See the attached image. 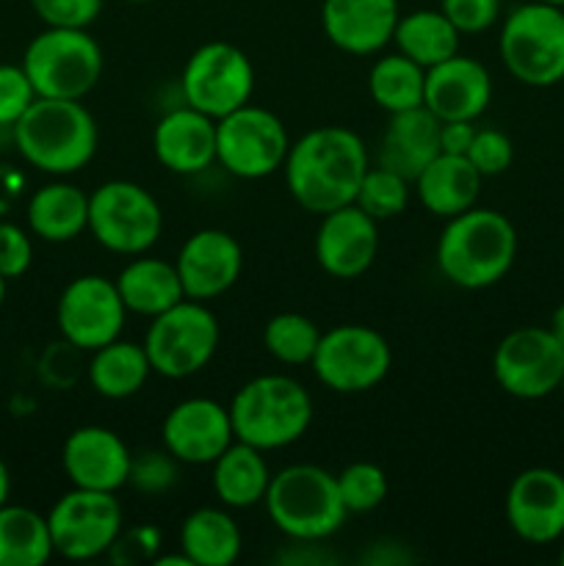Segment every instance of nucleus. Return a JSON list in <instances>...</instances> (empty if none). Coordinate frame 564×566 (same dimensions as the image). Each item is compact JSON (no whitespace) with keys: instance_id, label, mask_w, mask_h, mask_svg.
Returning a JSON list of instances; mask_svg holds the SVG:
<instances>
[{"instance_id":"58836bf2","label":"nucleus","mask_w":564,"mask_h":566,"mask_svg":"<svg viewBox=\"0 0 564 566\" xmlns=\"http://www.w3.org/2000/svg\"><path fill=\"white\" fill-rule=\"evenodd\" d=\"M160 545V531L155 525H133V528H122V534L116 536V542L111 545L108 551V562L119 564V566H130V564H153L158 558Z\"/></svg>"},{"instance_id":"6e6552de","label":"nucleus","mask_w":564,"mask_h":566,"mask_svg":"<svg viewBox=\"0 0 564 566\" xmlns=\"http://www.w3.org/2000/svg\"><path fill=\"white\" fill-rule=\"evenodd\" d=\"M88 232L114 254H147L164 232V210L144 186L108 180L88 193Z\"/></svg>"},{"instance_id":"603ef678","label":"nucleus","mask_w":564,"mask_h":566,"mask_svg":"<svg viewBox=\"0 0 564 566\" xmlns=\"http://www.w3.org/2000/svg\"><path fill=\"white\" fill-rule=\"evenodd\" d=\"M558 390H562V392H564V379H562V387H558Z\"/></svg>"},{"instance_id":"37998d69","label":"nucleus","mask_w":564,"mask_h":566,"mask_svg":"<svg viewBox=\"0 0 564 566\" xmlns=\"http://www.w3.org/2000/svg\"><path fill=\"white\" fill-rule=\"evenodd\" d=\"M33 263V241L22 227L0 221V276L20 280Z\"/></svg>"},{"instance_id":"f3484780","label":"nucleus","mask_w":564,"mask_h":566,"mask_svg":"<svg viewBox=\"0 0 564 566\" xmlns=\"http://www.w3.org/2000/svg\"><path fill=\"white\" fill-rule=\"evenodd\" d=\"M160 440L180 464H213L236 442L230 407L213 398H186L164 418Z\"/></svg>"},{"instance_id":"4c0bfd02","label":"nucleus","mask_w":564,"mask_h":566,"mask_svg":"<svg viewBox=\"0 0 564 566\" xmlns=\"http://www.w3.org/2000/svg\"><path fill=\"white\" fill-rule=\"evenodd\" d=\"M468 160L481 171V177L503 175L514 160L512 138L495 127H479L473 142H470Z\"/></svg>"},{"instance_id":"1a4fd4ad","label":"nucleus","mask_w":564,"mask_h":566,"mask_svg":"<svg viewBox=\"0 0 564 566\" xmlns=\"http://www.w3.org/2000/svg\"><path fill=\"white\" fill-rule=\"evenodd\" d=\"M219 321L205 307V302L182 298L166 313L149 318L144 352L153 374L164 379H188L208 368L219 348Z\"/></svg>"},{"instance_id":"72a5a7b5","label":"nucleus","mask_w":564,"mask_h":566,"mask_svg":"<svg viewBox=\"0 0 564 566\" xmlns=\"http://www.w3.org/2000/svg\"><path fill=\"white\" fill-rule=\"evenodd\" d=\"M318 340L321 329L302 313H276L263 326L265 352L282 365H310Z\"/></svg>"},{"instance_id":"a211bd4d","label":"nucleus","mask_w":564,"mask_h":566,"mask_svg":"<svg viewBox=\"0 0 564 566\" xmlns=\"http://www.w3.org/2000/svg\"><path fill=\"white\" fill-rule=\"evenodd\" d=\"M186 298L210 302L230 291L243 271V249L230 232L205 227L186 238L175 258Z\"/></svg>"},{"instance_id":"9b49d317","label":"nucleus","mask_w":564,"mask_h":566,"mask_svg":"<svg viewBox=\"0 0 564 566\" xmlns=\"http://www.w3.org/2000/svg\"><path fill=\"white\" fill-rule=\"evenodd\" d=\"M48 525L55 556L66 562H94L108 556L111 545L125 528V514L116 492L72 486L53 503Z\"/></svg>"},{"instance_id":"c756f323","label":"nucleus","mask_w":564,"mask_h":566,"mask_svg":"<svg viewBox=\"0 0 564 566\" xmlns=\"http://www.w3.org/2000/svg\"><path fill=\"white\" fill-rule=\"evenodd\" d=\"M149 374H153V365L144 352V343L122 340V337L92 352V363H88V385L108 401H125L136 396L147 385Z\"/></svg>"},{"instance_id":"473e14b6","label":"nucleus","mask_w":564,"mask_h":566,"mask_svg":"<svg viewBox=\"0 0 564 566\" xmlns=\"http://www.w3.org/2000/svg\"><path fill=\"white\" fill-rule=\"evenodd\" d=\"M426 70L404 53H387L368 72V94L382 111L398 114L424 105Z\"/></svg>"},{"instance_id":"4468645a","label":"nucleus","mask_w":564,"mask_h":566,"mask_svg":"<svg viewBox=\"0 0 564 566\" xmlns=\"http://www.w3.org/2000/svg\"><path fill=\"white\" fill-rule=\"evenodd\" d=\"M492 376L506 396L540 401L562 387L564 346L547 326L509 332L492 354Z\"/></svg>"},{"instance_id":"ea45409f","label":"nucleus","mask_w":564,"mask_h":566,"mask_svg":"<svg viewBox=\"0 0 564 566\" xmlns=\"http://www.w3.org/2000/svg\"><path fill=\"white\" fill-rule=\"evenodd\" d=\"M36 99L22 64H0V127H14Z\"/></svg>"},{"instance_id":"2eb2a0df","label":"nucleus","mask_w":564,"mask_h":566,"mask_svg":"<svg viewBox=\"0 0 564 566\" xmlns=\"http://www.w3.org/2000/svg\"><path fill=\"white\" fill-rule=\"evenodd\" d=\"M127 307L114 280L83 274L66 282L55 304V324L61 337L81 352H97L125 329Z\"/></svg>"},{"instance_id":"c03bdc74","label":"nucleus","mask_w":564,"mask_h":566,"mask_svg":"<svg viewBox=\"0 0 564 566\" xmlns=\"http://www.w3.org/2000/svg\"><path fill=\"white\" fill-rule=\"evenodd\" d=\"M476 130L473 122H440V153L468 155Z\"/></svg>"},{"instance_id":"c9c22d12","label":"nucleus","mask_w":564,"mask_h":566,"mask_svg":"<svg viewBox=\"0 0 564 566\" xmlns=\"http://www.w3.org/2000/svg\"><path fill=\"white\" fill-rule=\"evenodd\" d=\"M335 479L343 497V506H346L348 514L374 512V509H379L385 503L387 492H390L387 473L374 462H352Z\"/></svg>"},{"instance_id":"a18cd8bd","label":"nucleus","mask_w":564,"mask_h":566,"mask_svg":"<svg viewBox=\"0 0 564 566\" xmlns=\"http://www.w3.org/2000/svg\"><path fill=\"white\" fill-rule=\"evenodd\" d=\"M547 329H551V332H553V337H556V340L562 343V346H564V302L558 304L556 310H553L551 324H547Z\"/></svg>"},{"instance_id":"f704fd0d","label":"nucleus","mask_w":564,"mask_h":566,"mask_svg":"<svg viewBox=\"0 0 564 566\" xmlns=\"http://www.w3.org/2000/svg\"><path fill=\"white\" fill-rule=\"evenodd\" d=\"M409 186L412 182L398 175V171L385 169L379 164L368 166L357 188V197H354V205L363 208L376 221L396 219L409 208V197H412Z\"/></svg>"},{"instance_id":"f03ea898","label":"nucleus","mask_w":564,"mask_h":566,"mask_svg":"<svg viewBox=\"0 0 564 566\" xmlns=\"http://www.w3.org/2000/svg\"><path fill=\"white\" fill-rule=\"evenodd\" d=\"M437 269L451 285L484 291L512 271L518 258V230L503 213L470 208L451 216L437 238Z\"/></svg>"},{"instance_id":"bb28decb","label":"nucleus","mask_w":564,"mask_h":566,"mask_svg":"<svg viewBox=\"0 0 564 566\" xmlns=\"http://www.w3.org/2000/svg\"><path fill=\"white\" fill-rule=\"evenodd\" d=\"M28 227L48 243L75 241L88 230V193L72 182H48L28 202Z\"/></svg>"},{"instance_id":"e433bc0d","label":"nucleus","mask_w":564,"mask_h":566,"mask_svg":"<svg viewBox=\"0 0 564 566\" xmlns=\"http://www.w3.org/2000/svg\"><path fill=\"white\" fill-rule=\"evenodd\" d=\"M177 459L166 448L160 451H144L133 457L127 484L142 495H164L177 484Z\"/></svg>"},{"instance_id":"8fccbe9b","label":"nucleus","mask_w":564,"mask_h":566,"mask_svg":"<svg viewBox=\"0 0 564 566\" xmlns=\"http://www.w3.org/2000/svg\"><path fill=\"white\" fill-rule=\"evenodd\" d=\"M125 3H136L138 6V3H153V0H125Z\"/></svg>"},{"instance_id":"393cba45","label":"nucleus","mask_w":564,"mask_h":566,"mask_svg":"<svg viewBox=\"0 0 564 566\" xmlns=\"http://www.w3.org/2000/svg\"><path fill=\"white\" fill-rule=\"evenodd\" d=\"M481 171L468 160V155L440 153L418 177L415 193L431 216L451 219L476 208L481 193Z\"/></svg>"},{"instance_id":"dca6fc26","label":"nucleus","mask_w":564,"mask_h":566,"mask_svg":"<svg viewBox=\"0 0 564 566\" xmlns=\"http://www.w3.org/2000/svg\"><path fill=\"white\" fill-rule=\"evenodd\" d=\"M506 523L529 545L564 539V475L551 468H529L509 484L503 501Z\"/></svg>"},{"instance_id":"9d476101","label":"nucleus","mask_w":564,"mask_h":566,"mask_svg":"<svg viewBox=\"0 0 564 566\" xmlns=\"http://www.w3.org/2000/svg\"><path fill=\"white\" fill-rule=\"evenodd\" d=\"M310 368L326 390L357 396L385 381L393 368V348L385 335L370 326L341 324L321 332Z\"/></svg>"},{"instance_id":"de8ad7c7","label":"nucleus","mask_w":564,"mask_h":566,"mask_svg":"<svg viewBox=\"0 0 564 566\" xmlns=\"http://www.w3.org/2000/svg\"><path fill=\"white\" fill-rule=\"evenodd\" d=\"M9 280H6V276H0V307H3V302H6V291H9Z\"/></svg>"},{"instance_id":"b1692460","label":"nucleus","mask_w":564,"mask_h":566,"mask_svg":"<svg viewBox=\"0 0 564 566\" xmlns=\"http://www.w3.org/2000/svg\"><path fill=\"white\" fill-rule=\"evenodd\" d=\"M437 155H440V119L426 105L390 114L385 133H382L376 164L415 182V177Z\"/></svg>"},{"instance_id":"39448f33","label":"nucleus","mask_w":564,"mask_h":566,"mask_svg":"<svg viewBox=\"0 0 564 566\" xmlns=\"http://www.w3.org/2000/svg\"><path fill=\"white\" fill-rule=\"evenodd\" d=\"M263 506L274 528L293 542L330 539L348 517L337 479L318 464H291L271 475Z\"/></svg>"},{"instance_id":"423d86ee","label":"nucleus","mask_w":564,"mask_h":566,"mask_svg":"<svg viewBox=\"0 0 564 566\" xmlns=\"http://www.w3.org/2000/svg\"><path fill=\"white\" fill-rule=\"evenodd\" d=\"M22 70L36 97L83 99L103 77L105 55L88 28H44L28 42Z\"/></svg>"},{"instance_id":"f257e3e1","label":"nucleus","mask_w":564,"mask_h":566,"mask_svg":"<svg viewBox=\"0 0 564 566\" xmlns=\"http://www.w3.org/2000/svg\"><path fill=\"white\" fill-rule=\"evenodd\" d=\"M368 166V147L357 133L324 125L291 144L282 171L296 205L307 213L324 216L354 202Z\"/></svg>"},{"instance_id":"2f4dec72","label":"nucleus","mask_w":564,"mask_h":566,"mask_svg":"<svg viewBox=\"0 0 564 566\" xmlns=\"http://www.w3.org/2000/svg\"><path fill=\"white\" fill-rule=\"evenodd\" d=\"M55 556L48 514L28 506H0V566H44Z\"/></svg>"},{"instance_id":"0eeeda50","label":"nucleus","mask_w":564,"mask_h":566,"mask_svg":"<svg viewBox=\"0 0 564 566\" xmlns=\"http://www.w3.org/2000/svg\"><path fill=\"white\" fill-rule=\"evenodd\" d=\"M498 53L523 86L547 88L564 81V9L542 0L520 3L503 17Z\"/></svg>"},{"instance_id":"7ed1b4c3","label":"nucleus","mask_w":564,"mask_h":566,"mask_svg":"<svg viewBox=\"0 0 564 566\" xmlns=\"http://www.w3.org/2000/svg\"><path fill=\"white\" fill-rule=\"evenodd\" d=\"M14 147L33 169L66 177L94 158L100 144L97 122L81 99L36 97L14 127Z\"/></svg>"},{"instance_id":"5701e85b","label":"nucleus","mask_w":564,"mask_h":566,"mask_svg":"<svg viewBox=\"0 0 564 566\" xmlns=\"http://www.w3.org/2000/svg\"><path fill=\"white\" fill-rule=\"evenodd\" d=\"M153 153L171 175H199L216 164V119L191 105L171 108L153 130Z\"/></svg>"},{"instance_id":"ddd939ff","label":"nucleus","mask_w":564,"mask_h":566,"mask_svg":"<svg viewBox=\"0 0 564 566\" xmlns=\"http://www.w3.org/2000/svg\"><path fill=\"white\" fill-rule=\"evenodd\" d=\"M180 88L186 105L202 111L210 119H221L252 99L254 66L236 44H199L182 66Z\"/></svg>"},{"instance_id":"3c124183","label":"nucleus","mask_w":564,"mask_h":566,"mask_svg":"<svg viewBox=\"0 0 564 566\" xmlns=\"http://www.w3.org/2000/svg\"><path fill=\"white\" fill-rule=\"evenodd\" d=\"M558 562L564 564V542H562V551H558Z\"/></svg>"},{"instance_id":"a19ab883","label":"nucleus","mask_w":564,"mask_h":566,"mask_svg":"<svg viewBox=\"0 0 564 566\" xmlns=\"http://www.w3.org/2000/svg\"><path fill=\"white\" fill-rule=\"evenodd\" d=\"M105 0H31V9L48 28H88Z\"/></svg>"},{"instance_id":"c85d7f7f","label":"nucleus","mask_w":564,"mask_h":566,"mask_svg":"<svg viewBox=\"0 0 564 566\" xmlns=\"http://www.w3.org/2000/svg\"><path fill=\"white\" fill-rule=\"evenodd\" d=\"M271 484V470L263 451L236 440L213 462V492L227 509H252L263 503Z\"/></svg>"},{"instance_id":"a878e982","label":"nucleus","mask_w":564,"mask_h":566,"mask_svg":"<svg viewBox=\"0 0 564 566\" xmlns=\"http://www.w3.org/2000/svg\"><path fill=\"white\" fill-rule=\"evenodd\" d=\"M114 282L127 313L144 315V318H155L186 298L177 265L164 258L136 254Z\"/></svg>"},{"instance_id":"20e7f679","label":"nucleus","mask_w":564,"mask_h":566,"mask_svg":"<svg viewBox=\"0 0 564 566\" xmlns=\"http://www.w3.org/2000/svg\"><path fill=\"white\" fill-rule=\"evenodd\" d=\"M236 440L260 451H280L307 434L313 398L293 376L263 374L249 379L230 403Z\"/></svg>"},{"instance_id":"412c9836","label":"nucleus","mask_w":564,"mask_h":566,"mask_svg":"<svg viewBox=\"0 0 564 566\" xmlns=\"http://www.w3.org/2000/svg\"><path fill=\"white\" fill-rule=\"evenodd\" d=\"M490 99V70L470 55L457 53L426 70L424 105L440 122H476Z\"/></svg>"},{"instance_id":"aec40b11","label":"nucleus","mask_w":564,"mask_h":566,"mask_svg":"<svg viewBox=\"0 0 564 566\" xmlns=\"http://www.w3.org/2000/svg\"><path fill=\"white\" fill-rule=\"evenodd\" d=\"M133 453L116 431L105 426H81L61 448V468L72 486L116 492L127 484Z\"/></svg>"},{"instance_id":"09e8293b","label":"nucleus","mask_w":564,"mask_h":566,"mask_svg":"<svg viewBox=\"0 0 564 566\" xmlns=\"http://www.w3.org/2000/svg\"><path fill=\"white\" fill-rule=\"evenodd\" d=\"M542 3H551V6H558V9H564V0H542Z\"/></svg>"},{"instance_id":"49530a36","label":"nucleus","mask_w":564,"mask_h":566,"mask_svg":"<svg viewBox=\"0 0 564 566\" xmlns=\"http://www.w3.org/2000/svg\"><path fill=\"white\" fill-rule=\"evenodd\" d=\"M9 495H11V475H9V468H6L3 457H0V506L9 503Z\"/></svg>"},{"instance_id":"79ce46f5","label":"nucleus","mask_w":564,"mask_h":566,"mask_svg":"<svg viewBox=\"0 0 564 566\" xmlns=\"http://www.w3.org/2000/svg\"><path fill=\"white\" fill-rule=\"evenodd\" d=\"M501 0H440V11L459 33H484L501 20Z\"/></svg>"},{"instance_id":"4be33fe9","label":"nucleus","mask_w":564,"mask_h":566,"mask_svg":"<svg viewBox=\"0 0 564 566\" xmlns=\"http://www.w3.org/2000/svg\"><path fill=\"white\" fill-rule=\"evenodd\" d=\"M398 0H324L321 28L337 50L374 55L393 42L398 25Z\"/></svg>"},{"instance_id":"6ab92c4d","label":"nucleus","mask_w":564,"mask_h":566,"mask_svg":"<svg viewBox=\"0 0 564 566\" xmlns=\"http://www.w3.org/2000/svg\"><path fill=\"white\" fill-rule=\"evenodd\" d=\"M315 263L335 280H357L374 265L379 249V230L357 205H343L321 216L315 232Z\"/></svg>"},{"instance_id":"f8f14e48","label":"nucleus","mask_w":564,"mask_h":566,"mask_svg":"<svg viewBox=\"0 0 564 566\" xmlns=\"http://www.w3.org/2000/svg\"><path fill=\"white\" fill-rule=\"evenodd\" d=\"M291 149L280 116L260 105H241L216 119V164L241 180H260L282 169Z\"/></svg>"},{"instance_id":"7c9ffc66","label":"nucleus","mask_w":564,"mask_h":566,"mask_svg":"<svg viewBox=\"0 0 564 566\" xmlns=\"http://www.w3.org/2000/svg\"><path fill=\"white\" fill-rule=\"evenodd\" d=\"M459 36L462 33L440 9H418L398 17L393 42H396L398 53L429 70L459 53Z\"/></svg>"},{"instance_id":"cd10ccee","label":"nucleus","mask_w":564,"mask_h":566,"mask_svg":"<svg viewBox=\"0 0 564 566\" xmlns=\"http://www.w3.org/2000/svg\"><path fill=\"white\" fill-rule=\"evenodd\" d=\"M243 536L230 512L216 506L194 509L180 525V551L194 566H230L238 562Z\"/></svg>"}]
</instances>
